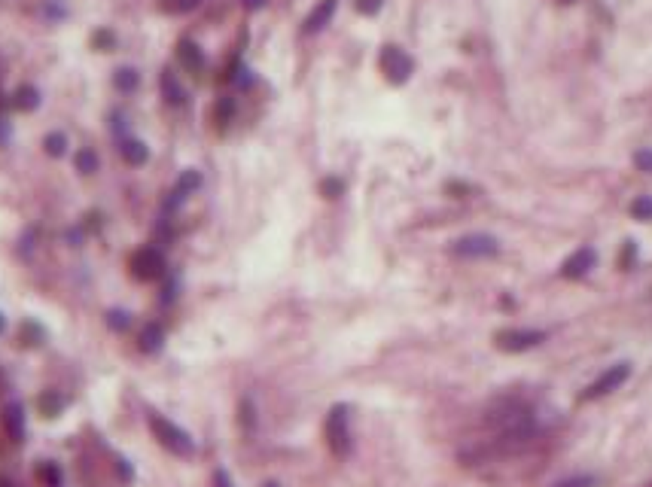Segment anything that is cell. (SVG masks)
<instances>
[{"label": "cell", "instance_id": "6da1fadb", "mask_svg": "<svg viewBox=\"0 0 652 487\" xmlns=\"http://www.w3.org/2000/svg\"><path fill=\"white\" fill-rule=\"evenodd\" d=\"M323 435L326 444H329L332 457H348L350 448H354V435H350V408L345 402H336L329 411H326V424H323Z\"/></svg>", "mask_w": 652, "mask_h": 487}, {"label": "cell", "instance_id": "7a4b0ae2", "mask_svg": "<svg viewBox=\"0 0 652 487\" xmlns=\"http://www.w3.org/2000/svg\"><path fill=\"white\" fill-rule=\"evenodd\" d=\"M149 430H153V439L162 444L165 451H171L174 457H192L195 454V439H192L183 426L168 421V417L149 411Z\"/></svg>", "mask_w": 652, "mask_h": 487}, {"label": "cell", "instance_id": "3957f363", "mask_svg": "<svg viewBox=\"0 0 652 487\" xmlns=\"http://www.w3.org/2000/svg\"><path fill=\"white\" fill-rule=\"evenodd\" d=\"M128 271L140 283H153V280H158V277H165L168 262H165L162 250L153 247V244H147V247H138L135 253L128 256Z\"/></svg>", "mask_w": 652, "mask_h": 487}, {"label": "cell", "instance_id": "277c9868", "mask_svg": "<svg viewBox=\"0 0 652 487\" xmlns=\"http://www.w3.org/2000/svg\"><path fill=\"white\" fill-rule=\"evenodd\" d=\"M631 377V363H616V366H609L607 372H600L595 381L588 384V387L582 390V402H595V399H604V396H609L613 390H618L622 387L625 381Z\"/></svg>", "mask_w": 652, "mask_h": 487}, {"label": "cell", "instance_id": "5b68a950", "mask_svg": "<svg viewBox=\"0 0 652 487\" xmlns=\"http://www.w3.org/2000/svg\"><path fill=\"white\" fill-rule=\"evenodd\" d=\"M549 338L546 329H500L494 335V344L503 354H524V350L540 347Z\"/></svg>", "mask_w": 652, "mask_h": 487}, {"label": "cell", "instance_id": "8992f818", "mask_svg": "<svg viewBox=\"0 0 652 487\" xmlns=\"http://www.w3.org/2000/svg\"><path fill=\"white\" fill-rule=\"evenodd\" d=\"M451 253L461 259H491L500 253V241L494 234H484V232L464 234V238H457L451 244Z\"/></svg>", "mask_w": 652, "mask_h": 487}, {"label": "cell", "instance_id": "52a82bcc", "mask_svg": "<svg viewBox=\"0 0 652 487\" xmlns=\"http://www.w3.org/2000/svg\"><path fill=\"white\" fill-rule=\"evenodd\" d=\"M378 64H381V73L387 77L390 86H403V82H408V77H412V70H415V61L399 46H384Z\"/></svg>", "mask_w": 652, "mask_h": 487}, {"label": "cell", "instance_id": "ba28073f", "mask_svg": "<svg viewBox=\"0 0 652 487\" xmlns=\"http://www.w3.org/2000/svg\"><path fill=\"white\" fill-rule=\"evenodd\" d=\"M198 186H202V174H198L195 171V167H189V171H183L180 174V180H177V186H174L171 192H168V198H165V213H174V211H177V207L183 204V201H186L189 195H192V192H195Z\"/></svg>", "mask_w": 652, "mask_h": 487}, {"label": "cell", "instance_id": "9c48e42d", "mask_svg": "<svg viewBox=\"0 0 652 487\" xmlns=\"http://www.w3.org/2000/svg\"><path fill=\"white\" fill-rule=\"evenodd\" d=\"M595 265H598V253H595V250H591V247H579L576 253H570V256L564 259L561 277H567V280H579V277H585Z\"/></svg>", "mask_w": 652, "mask_h": 487}, {"label": "cell", "instance_id": "30bf717a", "mask_svg": "<svg viewBox=\"0 0 652 487\" xmlns=\"http://www.w3.org/2000/svg\"><path fill=\"white\" fill-rule=\"evenodd\" d=\"M138 347H140V354H147V357L162 354V347H165V326L162 323H147L144 329H140Z\"/></svg>", "mask_w": 652, "mask_h": 487}, {"label": "cell", "instance_id": "8fae6325", "mask_svg": "<svg viewBox=\"0 0 652 487\" xmlns=\"http://www.w3.org/2000/svg\"><path fill=\"white\" fill-rule=\"evenodd\" d=\"M3 426H6V435L19 444L24 442V408L22 402H10V405L3 408Z\"/></svg>", "mask_w": 652, "mask_h": 487}, {"label": "cell", "instance_id": "7c38bea8", "mask_svg": "<svg viewBox=\"0 0 652 487\" xmlns=\"http://www.w3.org/2000/svg\"><path fill=\"white\" fill-rule=\"evenodd\" d=\"M336 6H339V0H320V3L311 10V15L305 19V33H317V31H323L326 24H329V19L336 15Z\"/></svg>", "mask_w": 652, "mask_h": 487}, {"label": "cell", "instance_id": "4fadbf2b", "mask_svg": "<svg viewBox=\"0 0 652 487\" xmlns=\"http://www.w3.org/2000/svg\"><path fill=\"white\" fill-rule=\"evenodd\" d=\"M177 58L189 73H202L205 70V52H202V46L192 43V40H180L177 43Z\"/></svg>", "mask_w": 652, "mask_h": 487}, {"label": "cell", "instance_id": "5bb4252c", "mask_svg": "<svg viewBox=\"0 0 652 487\" xmlns=\"http://www.w3.org/2000/svg\"><path fill=\"white\" fill-rule=\"evenodd\" d=\"M158 86H162V98L168 100L171 107H180L183 100H186V89L177 82V77H174L171 70H162V80H158Z\"/></svg>", "mask_w": 652, "mask_h": 487}, {"label": "cell", "instance_id": "9a60e30c", "mask_svg": "<svg viewBox=\"0 0 652 487\" xmlns=\"http://www.w3.org/2000/svg\"><path fill=\"white\" fill-rule=\"evenodd\" d=\"M119 153H122V158H125L128 165H144L147 158H149L147 144H144V140H135V137L122 140V144H119Z\"/></svg>", "mask_w": 652, "mask_h": 487}, {"label": "cell", "instance_id": "2e32d148", "mask_svg": "<svg viewBox=\"0 0 652 487\" xmlns=\"http://www.w3.org/2000/svg\"><path fill=\"white\" fill-rule=\"evenodd\" d=\"M37 408H40V414L43 417H58L64 411V396L58 390H46V393H40Z\"/></svg>", "mask_w": 652, "mask_h": 487}, {"label": "cell", "instance_id": "e0dca14e", "mask_svg": "<svg viewBox=\"0 0 652 487\" xmlns=\"http://www.w3.org/2000/svg\"><path fill=\"white\" fill-rule=\"evenodd\" d=\"M37 478L43 487H64V472L61 466L52 463V460H43V463H37Z\"/></svg>", "mask_w": 652, "mask_h": 487}, {"label": "cell", "instance_id": "ac0fdd59", "mask_svg": "<svg viewBox=\"0 0 652 487\" xmlns=\"http://www.w3.org/2000/svg\"><path fill=\"white\" fill-rule=\"evenodd\" d=\"M113 86L119 89V91H135L140 86L138 70H135V67H119V70L113 73Z\"/></svg>", "mask_w": 652, "mask_h": 487}, {"label": "cell", "instance_id": "d6986e66", "mask_svg": "<svg viewBox=\"0 0 652 487\" xmlns=\"http://www.w3.org/2000/svg\"><path fill=\"white\" fill-rule=\"evenodd\" d=\"M13 104L19 107V110H37V104H40V91H37L34 86H22L19 91H15Z\"/></svg>", "mask_w": 652, "mask_h": 487}, {"label": "cell", "instance_id": "ffe728a7", "mask_svg": "<svg viewBox=\"0 0 652 487\" xmlns=\"http://www.w3.org/2000/svg\"><path fill=\"white\" fill-rule=\"evenodd\" d=\"M73 162H77V171L80 174H95L98 171V156L91 153L89 147H82L77 156H73Z\"/></svg>", "mask_w": 652, "mask_h": 487}, {"label": "cell", "instance_id": "44dd1931", "mask_svg": "<svg viewBox=\"0 0 652 487\" xmlns=\"http://www.w3.org/2000/svg\"><path fill=\"white\" fill-rule=\"evenodd\" d=\"M107 326H110L113 332H125L131 326V314L128 310H122V308H110L107 310Z\"/></svg>", "mask_w": 652, "mask_h": 487}, {"label": "cell", "instance_id": "7402d4cb", "mask_svg": "<svg viewBox=\"0 0 652 487\" xmlns=\"http://www.w3.org/2000/svg\"><path fill=\"white\" fill-rule=\"evenodd\" d=\"M214 116H216V125L225 128V125L232 122V116H235V100H232V98H220V100H216Z\"/></svg>", "mask_w": 652, "mask_h": 487}, {"label": "cell", "instance_id": "603a6c76", "mask_svg": "<svg viewBox=\"0 0 652 487\" xmlns=\"http://www.w3.org/2000/svg\"><path fill=\"white\" fill-rule=\"evenodd\" d=\"M631 216L634 220H640V223H646L652 220V198L649 195H637L631 201Z\"/></svg>", "mask_w": 652, "mask_h": 487}, {"label": "cell", "instance_id": "cb8c5ba5", "mask_svg": "<svg viewBox=\"0 0 652 487\" xmlns=\"http://www.w3.org/2000/svg\"><path fill=\"white\" fill-rule=\"evenodd\" d=\"M43 338H46L43 326H37V323H24V326H22V344H28V347H37V344H43Z\"/></svg>", "mask_w": 652, "mask_h": 487}, {"label": "cell", "instance_id": "d4e9b609", "mask_svg": "<svg viewBox=\"0 0 652 487\" xmlns=\"http://www.w3.org/2000/svg\"><path fill=\"white\" fill-rule=\"evenodd\" d=\"M162 6L165 13H171V15H183V13H189V10H195L198 6V0H162Z\"/></svg>", "mask_w": 652, "mask_h": 487}, {"label": "cell", "instance_id": "484cf974", "mask_svg": "<svg viewBox=\"0 0 652 487\" xmlns=\"http://www.w3.org/2000/svg\"><path fill=\"white\" fill-rule=\"evenodd\" d=\"M551 487H598V478L595 475H570V478H561Z\"/></svg>", "mask_w": 652, "mask_h": 487}, {"label": "cell", "instance_id": "4316f807", "mask_svg": "<svg viewBox=\"0 0 652 487\" xmlns=\"http://www.w3.org/2000/svg\"><path fill=\"white\" fill-rule=\"evenodd\" d=\"M43 144H46L49 156H64V149H68V137H64V134H49Z\"/></svg>", "mask_w": 652, "mask_h": 487}, {"label": "cell", "instance_id": "83f0119b", "mask_svg": "<svg viewBox=\"0 0 652 487\" xmlns=\"http://www.w3.org/2000/svg\"><path fill=\"white\" fill-rule=\"evenodd\" d=\"M241 426H244V433H253V424H256V414H253V402L250 399H241Z\"/></svg>", "mask_w": 652, "mask_h": 487}, {"label": "cell", "instance_id": "f1b7e54d", "mask_svg": "<svg viewBox=\"0 0 652 487\" xmlns=\"http://www.w3.org/2000/svg\"><path fill=\"white\" fill-rule=\"evenodd\" d=\"M320 192L326 198H339L341 192H345V183H341L339 177H326L323 183H320Z\"/></svg>", "mask_w": 652, "mask_h": 487}, {"label": "cell", "instance_id": "f546056e", "mask_svg": "<svg viewBox=\"0 0 652 487\" xmlns=\"http://www.w3.org/2000/svg\"><path fill=\"white\" fill-rule=\"evenodd\" d=\"M91 43H95L98 49H104V52H110V49H116V33L113 31H98L95 37H91Z\"/></svg>", "mask_w": 652, "mask_h": 487}, {"label": "cell", "instance_id": "4dcf8cb0", "mask_svg": "<svg viewBox=\"0 0 652 487\" xmlns=\"http://www.w3.org/2000/svg\"><path fill=\"white\" fill-rule=\"evenodd\" d=\"M634 259H637V244L628 241V244H625V250H622V256H618V265H622L625 271H631V268H634Z\"/></svg>", "mask_w": 652, "mask_h": 487}, {"label": "cell", "instance_id": "1f68e13d", "mask_svg": "<svg viewBox=\"0 0 652 487\" xmlns=\"http://www.w3.org/2000/svg\"><path fill=\"white\" fill-rule=\"evenodd\" d=\"M634 165H637V171L652 174V149H637L634 153Z\"/></svg>", "mask_w": 652, "mask_h": 487}, {"label": "cell", "instance_id": "d6a6232c", "mask_svg": "<svg viewBox=\"0 0 652 487\" xmlns=\"http://www.w3.org/2000/svg\"><path fill=\"white\" fill-rule=\"evenodd\" d=\"M116 472H119V478H122L125 484H131V481H135V469H131V463H128V460H125V457H119V460H116Z\"/></svg>", "mask_w": 652, "mask_h": 487}, {"label": "cell", "instance_id": "836d02e7", "mask_svg": "<svg viewBox=\"0 0 652 487\" xmlns=\"http://www.w3.org/2000/svg\"><path fill=\"white\" fill-rule=\"evenodd\" d=\"M354 6H357V13H363V15H375L381 10V0H354Z\"/></svg>", "mask_w": 652, "mask_h": 487}, {"label": "cell", "instance_id": "e575fe53", "mask_svg": "<svg viewBox=\"0 0 652 487\" xmlns=\"http://www.w3.org/2000/svg\"><path fill=\"white\" fill-rule=\"evenodd\" d=\"M214 487H235V484H232V478H229L225 469H216L214 472Z\"/></svg>", "mask_w": 652, "mask_h": 487}, {"label": "cell", "instance_id": "d590c367", "mask_svg": "<svg viewBox=\"0 0 652 487\" xmlns=\"http://www.w3.org/2000/svg\"><path fill=\"white\" fill-rule=\"evenodd\" d=\"M244 6H247V10H262L265 0H244Z\"/></svg>", "mask_w": 652, "mask_h": 487}, {"label": "cell", "instance_id": "8d00e7d4", "mask_svg": "<svg viewBox=\"0 0 652 487\" xmlns=\"http://www.w3.org/2000/svg\"><path fill=\"white\" fill-rule=\"evenodd\" d=\"M6 329V320H3V314H0V332H3Z\"/></svg>", "mask_w": 652, "mask_h": 487}, {"label": "cell", "instance_id": "74e56055", "mask_svg": "<svg viewBox=\"0 0 652 487\" xmlns=\"http://www.w3.org/2000/svg\"><path fill=\"white\" fill-rule=\"evenodd\" d=\"M262 487H281V484H278V481H265Z\"/></svg>", "mask_w": 652, "mask_h": 487}, {"label": "cell", "instance_id": "f35d334b", "mask_svg": "<svg viewBox=\"0 0 652 487\" xmlns=\"http://www.w3.org/2000/svg\"><path fill=\"white\" fill-rule=\"evenodd\" d=\"M0 107H3V95H0Z\"/></svg>", "mask_w": 652, "mask_h": 487}, {"label": "cell", "instance_id": "ab89813d", "mask_svg": "<svg viewBox=\"0 0 652 487\" xmlns=\"http://www.w3.org/2000/svg\"><path fill=\"white\" fill-rule=\"evenodd\" d=\"M561 3H570V0H561Z\"/></svg>", "mask_w": 652, "mask_h": 487}]
</instances>
